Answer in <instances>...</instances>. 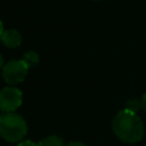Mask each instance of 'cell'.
<instances>
[{
  "label": "cell",
  "instance_id": "cell-1",
  "mask_svg": "<svg viewBox=\"0 0 146 146\" xmlns=\"http://www.w3.org/2000/svg\"><path fill=\"white\" fill-rule=\"evenodd\" d=\"M112 129L114 135L123 143H138L144 137V124L140 117L127 110H122L115 115Z\"/></svg>",
  "mask_w": 146,
  "mask_h": 146
},
{
  "label": "cell",
  "instance_id": "cell-2",
  "mask_svg": "<svg viewBox=\"0 0 146 146\" xmlns=\"http://www.w3.org/2000/svg\"><path fill=\"white\" fill-rule=\"evenodd\" d=\"M26 132V122L19 114L5 113L0 116V135L5 140L9 143L19 141Z\"/></svg>",
  "mask_w": 146,
  "mask_h": 146
},
{
  "label": "cell",
  "instance_id": "cell-3",
  "mask_svg": "<svg viewBox=\"0 0 146 146\" xmlns=\"http://www.w3.org/2000/svg\"><path fill=\"white\" fill-rule=\"evenodd\" d=\"M29 72V67L21 59L10 60L2 66V78L9 84H16L22 82Z\"/></svg>",
  "mask_w": 146,
  "mask_h": 146
},
{
  "label": "cell",
  "instance_id": "cell-4",
  "mask_svg": "<svg viewBox=\"0 0 146 146\" xmlns=\"http://www.w3.org/2000/svg\"><path fill=\"white\" fill-rule=\"evenodd\" d=\"M23 100L22 91L14 87H6L0 91V111L3 113H14Z\"/></svg>",
  "mask_w": 146,
  "mask_h": 146
},
{
  "label": "cell",
  "instance_id": "cell-5",
  "mask_svg": "<svg viewBox=\"0 0 146 146\" xmlns=\"http://www.w3.org/2000/svg\"><path fill=\"white\" fill-rule=\"evenodd\" d=\"M0 40L7 48H17L22 43V35L17 30L9 29L3 31Z\"/></svg>",
  "mask_w": 146,
  "mask_h": 146
},
{
  "label": "cell",
  "instance_id": "cell-6",
  "mask_svg": "<svg viewBox=\"0 0 146 146\" xmlns=\"http://www.w3.org/2000/svg\"><path fill=\"white\" fill-rule=\"evenodd\" d=\"M22 60H23V62L25 63V65L30 68V67L35 66V65L39 63V55H38L35 51L30 50V51H27V52L24 54Z\"/></svg>",
  "mask_w": 146,
  "mask_h": 146
},
{
  "label": "cell",
  "instance_id": "cell-7",
  "mask_svg": "<svg viewBox=\"0 0 146 146\" xmlns=\"http://www.w3.org/2000/svg\"><path fill=\"white\" fill-rule=\"evenodd\" d=\"M38 146H64V143L63 139L59 138L58 136H49L43 138L38 144Z\"/></svg>",
  "mask_w": 146,
  "mask_h": 146
},
{
  "label": "cell",
  "instance_id": "cell-8",
  "mask_svg": "<svg viewBox=\"0 0 146 146\" xmlns=\"http://www.w3.org/2000/svg\"><path fill=\"white\" fill-rule=\"evenodd\" d=\"M140 108H141V102H139L137 99H130V100H128L127 104H125V107H124V110H127L129 112H132V113H136V114H137V112Z\"/></svg>",
  "mask_w": 146,
  "mask_h": 146
},
{
  "label": "cell",
  "instance_id": "cell-9",
  "mask_svg": "<svg viewBox=\"0 0 146 146\" xmlns=\"http://www.w3.org/2000/svg\"><path fill=\"white\" fill-rule=\"evenodd\" d=\"M18 146H38V144H34L31 140H24V141H21Z\"/></svg>",
  "mask_w": 146,
  "mask_h": 146
},
{
  "label": "cell",
  "instance_id": "cell-10",
  "mask_svg": "<svg viewBox=\"0 0 146 146\" xmlns=\"http://www.w3.org/2000/svg\"><path fill=\"white\" fill-rule=\"evenodd\" d=\"M66 146H86V145L83 143H81V141H71Z\"/></svg>",
  "mask_w": 146,
  "mask_h": 146
},
{
  "label": "cell",
  "instance_id": "cell-11",
  "mask_svg": "<svg viewBox=\"0 0 146 146\" xmlns=\"http://www.w3.org/2000/svg\"><path fill=\"white\" fill-rule=\"evenodd\" d=\"M141 108L146 112V92L144 94V96H143V98H141Z\"/></svg>",
  "mask_w": 146,
  "mask_h": 146
},
{
  "label": "cell",
  "instance_id": "cell-12",
  "mask_svg": "<svg viewBox=\"0 0 146 146\" xmlns=\"http://www.w3.org/2000/svg\"><path fill=\"white\" fill-rule=\"evenodd\" d=\"M2 33H3V24H2V22H1V19H0V38H1Z\"/></svg>",
  "mask_w": 146,
  "mask_h": 146
},
{
  "label": "cell",
  "instance_id": "cell-13",
  "mask_svg": "<svg viewBox=\"0 0 146 146\" xmlns=\"http://www.w3.org/2000/svg\"><path fill=\"white\" fill-rule=\"evenodd\" d=\"M2 65H3V59H2V56H1V54H0V68L2 67Z\"/></svg>",
  "mask_w": 146,
  "mask_h": 146
}]
</instances>
